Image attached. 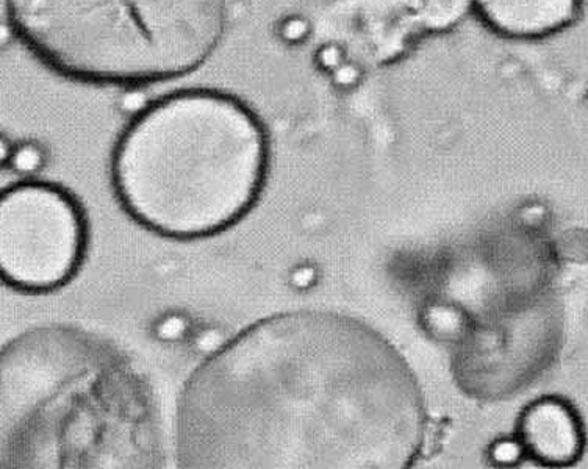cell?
Returning a JSON list of instances; mask_svg holds the SVG:
<instances>
[{
	"mask_svg": "<svg viewBox=\"0 0 588 469\" xmlns=\"http://www.w3.org/2000/svg\"><path fill=\"white\" fill-rule=\"evenodd\" d=\"M426 410L397 349L360 321L291 311L224 343L185 385L177 464L188 469H401Z\"/></svg>",
	"mask_w": 588,
	"mask_h": 469,
	"instance_id": "obj_1",
	"label": "cell"
},
{
	"mask_svg": "<svg viewBox=\"0 0 588 469\" xmlns=\"http://www.w3.org/2000/svg\"><path fill=\"white\" fill-rule=\"evenodd\" d=\"M154 385L120 346L49 324L0 349V469L162 468Z\"/></svg>",
	"mask_w": 588,
	"mask_h": 469,
	"instance_id": "obj_2",
	"label": "cell"
},
{
	"mask_svg": "<svg viewBox=\"0 0 588 469\" xmlns=\"http://www.w3.org/2000/svg\"><path fill=\"white\" fill-rule=\"evenodd\" d=\"M268 163L265 127L245 102L216 89H185L135 114L113 150L112 182L142 227L201 239L243 220Z\"/></svg>",
	"mask_w": 588,
	"mask_h": 469,
	"instance_id": "obj_3",
	"label": "cell"
},
{
	"mask_svg": "<svg viewBox=\"0 0 588 469\" xmlns=\"http://www.w3.org/2000/svg\"><path fill=\"white\" fill-rule=\"evenodd\" d=\"M5 9L39 63L98 87H148L195 73L227 25V0H5Z\"/></svg>",
	"mask_w": 588,
	"mask_h": 469,
	"instance_id": "obj_4",
	"label": "cell"
},
{
	"mask_svg": "<svg viewBox=\"0 0 588 469\" xmlns=\"http://www.w3.org/2000/svg\"><path fill=\"white\" fill-rule=\"evenodd\" d=\"M87 214L63 186L21 182L0 192V281L26 293L70 284L87 256Z\"/></svg>",
	"mask_w": 588,
	"mask_h": 469,
	"instance_id": "obj_5",
	"label": "cell"
},
{
	"mask_svg": "<svg viewBox=\"0 0 588 469\" xmlns=\"http://www.w3.org/2000/svg\"><path fill=\"white\" fill-rule=\"evenodd\" d=\"M523 451L548 467L575 464L584 435L576 411L565 400L543 397L523 411L518 422Z\"/></svg>",
	"mask_w": 588,
	"mask_h": 469,
	"instance_id": "obj_6",
	"label": "cell"
},
{
	"mask_svg": "<svg viewBox=\"0 0 588 469\" xmlns=\"http://www.w3.org/2000/svg\"><path fill=\"white\" fill-rule=\"evenodd\" d=\"M474 5L499 35L537 39L568 27L579 13L580 0H474Z\"/></svg>",
	"mask_w": 588,
	"mask_h": 469,
	"instance_id": "obj_7",
	"label": "cell"
},
{
	"mask_svg": "<svg viewBox=\"0 0 588 469\" xmlns=\"http://www.w3.org/2000/svg\"><path fill=\"white\" fill-rule=\"evenodd\" d=\"M46 164H48V150L41 143L27 139V141L14 145L12 159L9 163L14 173L32 177V175L41 173Z\"/></svg>",
	"mask_w": 588,
	"mask_h": 469,
	"instance_id": "obj_8",
	"label": "cell"
},
{
	"mask_svg": "<svg viewBox=\"0 0 588 469\" xmlns=\"http://www.w3.org/2000/svg\"><path fill=\"white\" fill-rule=\"evenodd\" d=\"M192 331L195 325L191 318L182 311H167L152 325L155 338L163 343H179L182 340L190 338Z\"/></svg>",
	"mask_w": 588,
	"mask_h": 469,
	"instance_id": "obj_9",
	"label": "cell"
},
{
	"mask_svg": "<svg viewBox=\"0 0 588 469\" xmlns=\"http://www.w3.org/2000/svg\"><path fill=\"white\" fill-rule=\"evenodd\" d=\"M491 460L499 465L516 464L525 453L518 440H499L490 449Z\"/></svg>",
	"mask_w": 588,
	"mask_h": 469,
	"instance_id": "obj_10",
	"label": "cell"
},
{
	"mask_svg": "<svg viewBox=\"0 0 588 469\" xmlns=\"http://www.w3.org/2000/svg\"><path fill=\"white\" fill-rule=\"evenodd\" d=\"M190 338H192V346L198 353L201 354H215L221 346L224 345L223 335L220 334L217 329L204 328L199 331H192Z\"/></svg>",
	"mask_w": 588,
	"mask_h": 469,
	"instance_id": "obj_11",
	"label": "cell"
},
{
	"mask_svg": "<svg viewBox=\"0 0 588 469\" xmlns=\"http://www.w3.org/2000/svg\"><path fill=\"white\" fill-rule=\"evenodd\" d=\"M305 34V24L299 20H290L282 27V35L287 41H299Z\"/></svg>",
	"mask_w": 588,
	"mask_h": 469,
	"instance_id": "obj_12",
	"label": "cell"
},
{
	"mask_svg": "<svg viewBox=\"0 0 588 469\" xmlns=\"http://www.w3.org/2000/svg\"><path fill=\"white\" fill-rule=\"evenodd\" d=\"M14 145L10 143L9 138L0 135V168L9 166L10 159H12Z\"/></svg>",
	"mask_w": 588,
	"mask_h": 469,
	"instance_id": "obj_13",
	"label": "cell"
},
{
	"mask_svg": "<svg viewBox=\"0 0 588 469\" xmlns=\"http://www.w3.org/2000/svg\"><path fill=\"white\" fill-rule=\"evenodd\" d=\"M14 38H16V35H14L12 25L9 23H0V50L9 48Z\"/></svg>",
	"mask_w": 588,
	"mask_h": 469,
	"instance_id": "obj_14",
	"label": "cell"
}]
</instances>
